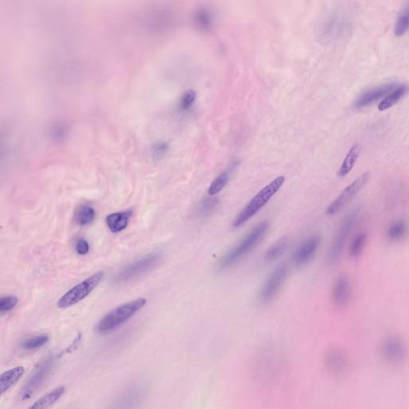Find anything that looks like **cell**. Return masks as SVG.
<instances>
[{
	"label": "cell",
	"instance_id": "obj_1",
	"mask_svg": "<svg viewBox=\"0 0 409 409\" xmlns=\"http://www.w3.org/2000/svg\"><path fill=\"white\" fill-rule=\"evenodd\" d=\"M284 367V356L272 346H266L256 353L252 362V374L256 383L269 386L277 382Z\"/></svg>",
	"mask_w": 409,
	"mask_h": 409
},
{
	"label": "cell",
	"instance_id": "obj_2",
	"mask_svg": "<svg viewBox=\"0 0 409 409\" xmlns=\"http://www.w3.org/2000/svg\"><path fill=\"white\" fill-rule=\"evenodd\" d=\"M269 223H259L242 239L239 243L222 256L218 261V268L225 269L239 263L240 260L253 250L258 246L269 230Z\"/></svg>",
	"mask_w": 409,
	"mask_h": 409
},
{
	"label": "cell",
	"instance_id": "obj_3",
	"mask_svg": "<svg viewBox=\"0 0 409 409\" xmlns=\"http://www.w3.org/2000/svg\"><path fill=\"white\" fill-rule=\"evenodd\" d=\"M146 300L139 298L122 304L108 313L99 321L96 326V331L98 334H107L118 329V327L124 324L128 320L135 315L137 312L146 306Z\"/></svg>",
	"mask_w": 409,
	"mask_h": 409
},
{
	"label": "cell",
	"instance_id": "obj_4",
	"mask_svg": "<svg viewBox=\"0 0 409 409\" xmlns=\"http://www.w3.org/2000/svg\"><path fill=\"white\" fill-rule=\"evenodd\" d=\"M285 180L284 176H280L256 194L253 199L247 204L243 210L237 215L235 220L233 222V227L239 228L243 226L256 213H258L261 209L264 207L269 200L274 196V194L278 192L280 188L282 187Z\"/></svg>",
	"mask_w": 409,
	"mask_h": 409
},
{
	"label": "cell",
	"instance_id": "obj_5",
	"mask_svg": "<svg viewBox=\"0 0 409 409\" xmlns=\"http://www.w3.org/2000/svg\"><path fill=\"white\" fill-rule=\"evenodd\" d=\"M359 213V209H355L342 220L334 239L332 240L329 252H328V265H334L339 261L345 248L347 239H348L350 233L354 230L356 223L358 222Z\"/></svg>",
	"mask_w": 409,
	"mask_h": 409
},
{
	"label": "cell",
	"instance_id": "obj_6",
	"mask_svg": "<svg viewBox=\"0 0 409 409\" xmlns=\"http://www.w3.org/2000/svg\"><path fill=\"white\" fill-rule=\"evenodd\" d=\"M160 261L161 256L158 254L151 253L146 255L144 258L125 266L114 278V282L116 284L125 283L140 278L157 267Z\"/></svg>",
	"mask_w": 409,
	"mask_h": 409
},
{
	"label": "cell",
	"instance_id": "obj_7",
	"mask_svg": "<svg viewBox=\"0 0 409 409\" xmlns=\"http://www.w3.org/2000/svg\"><path fill=\"white\" fill-rule=\"evenodd\" d=\"M147 393L146 384L130 385L113 399L107 409H140Z\"/></svg>",
	"mask_w": 409,
	"mask_h": 409
},
{
	"label": "cell",
	"instance_id": "obj_8",
	"mask_svg": "<svg viewBox=\"0 0 409 409\" xmlns=\"http://www.w3.org/2000/svg\"><path fill=\"white\" fill-rule=\"evenodd\" d=\"M104 277V273L98 272L79 283L60 299L58 306L66 308L82 301L96 288Z\"/></svg>",
	"mask_w": 409,
	"mask_h": 409
},
{
	"label": "cell",
	"instance_id": "obj_9",
	"mask_svg": "<svg viewBox=\"0 0 409 409\" xmlns=\"http://www.w3.org/2000/svg\"><path fill=\"white\" fill-rule=\"evenodd\" d=\"M55 361V356H50L49 358L42 361L37 366V368L22 388L21 398L23 401L30 399L42 386L47 378L49 377L52 369H53Z\"/></svg>",
	"mask_w": 409,
	"mask_h": 409
},
{
	"label": "cell",
	"instance_id": "obj_10",
	"mask_svg": "<svg viewBox=\"0 0 409 409\" xmlns=\"http://www.w3.org/2000/svg\"><path fill=\"white\" fill-rule=\"evenodd\" d=\"M369 173L366 172L361 174L350 185L342 192L330 206L327 207V215L332 216L340 212L347 204L353 201L354 198L367 185L369 180Z\"/></svg>",
	"mask_w": 409,
	"mask_h": 409
},
{
	"label": "cell",
	"instance_id": "obj_11",
	"mask_svg": "<svg viewBox=\"0 0 409 409\" xmlns=\"http://www.w3.org/2000/svg\"><path fill=\"white\" fill-rule=\"evenodd\" d=\"M325 369L332 377L341 378L348 373L351 369L350 356L340 348H331L323 356Z\"/></svg>",
	"mask_w": 409,
	"mask_h": 409
},
{
	"label": "cell",
	"instance_id": "obj_12",
	"mask_svg": "<svg viewBox=\"0 0 409 409\" xmlns=\"http://www.w3.org/2000/svg\"><path fill=\"white\" fill-rule=\"evenodd\" d=\"M380 354L385 362L389 365L401 364L406 358V345L399 336L389 335L380 345Z\"/></svg>",
	"mask_w": 409,
	"mask_h": 409
},
{
	"label": "cell",
	"instance_id": "obj_13",
	"mask_svg": "<svg viewBox=\"0 0 409 409\" xmlns=\"http://www.w3.org/2000/svg\"><path fill=\"white\" fill-rule=\"evenodd\" d=\"M288 268L287 265H282L276 268L265 280L263 288L259 294L260 301L263 303H268L277 296V294L282 289L283 284L287 280Z\"/></svg>",
	"mask_w": 409,
	"mask_h": 409
},
{
	"label": "cell",
	"instance_id": "obj_14",
	"mask_svg": "<svg viewBox=\"0 0 409 409\" xmlns=\"http://www.w3.org/2000/svg\"><path fill=\"white\" fill-rule=\"evenodd\" d=\"M353 296V285L346 275L337 278L332 289V302L339 308L344 307L349 303Z\"/></svg>",
	"mask_w": 409,
	"mask_h": 409
},
{
	"label": "cell",
	"instance_id": "obj_15",
	"mask_svg": "<svg viewBox=\"0 0 409 409\" xmlns=\"http://www.w3.org/2000/svg\"><path fill=\"white\" fill-rule=\"evenodd\" d=\"M321 239L319 235H313L307 237L299 246L293 256L295 265L302 266L308 264L315 258V256L319 249Z\"/></svg>",
	"mask_w": 409,
	"mask_h": 409
},
{
	"label": "cell",
	"instance_id": "obj_16",
	"mask_svg": "<svg viewBox=\"0 0 409 409\" xmlns=\"http://www.w3.org/2000/svg\"><path fill=\"white\" fill-rule=\"evenodd\" d=\"M395 88H396V84L388 83L366 90V92L359 95L358 99L356 100L354 106L356 109L368 107L380 98H383L384 95L393 92Z\"/></svg>",
	"mask_w": 409,
	"mask_h": 409
},
{
	"label": "cell",
	"instance_id": "obj_17",
	"mask_svg": "<svg viewBox=\"0 0 409 409\" xmlns=\"http://www.w3.org/2000/svg\"><path fill=\"white\" fill-rule=\"evenodd\" d=\"M132 211L118 212L107 217V224L112 233H120L125 230L132 216Z\"/></svg>",
	"mask_w": 409,
	"mask_h": 409
},
{
	"label": "cell",
	"instance_id": "obj_18",
	"mask_svg": "<svg viewBox=\"0 0 409 409\" xmlns=\"http://www.w3.org/2000/svg\"><path fill=\"white\" fill-rule=\"evenodd\" d=\"M66 388L64 386L51 390V392L46 393L44 396L38 399L28 409H49L63 397Z\"/></svg>",
	"mask_w": 409,
	"mask_h": 409
},
{
	"label": "cell",
	"instance_id": "obj_19",
	"mask_svg": "<svg viewBox=\"0 0 409 409\" xmlns=\"http://www.w3.org/2000/svg\"><path fill=\"white\" fill-rule=\"evenodd\" d=\"M25 368L22 366H17V367L6 371L1 375V377H0V388H1L2 395L8 392L13 385L18 382V380L25 373Z\"/></svg>",
	"mask_w": 409,
	"mask_h": 409
},
{
	"label": "cell",
	"instance_id": "obj_20",
	"mask_svg": "<svg viewBox=\"0 0 409 409\" xmlns=\"http://www.w3.org/2000/svg\"><path fill=\"white\" fill-rule=\"evenodd\" d=\"M360 151L361 146L359 144H354L351 147L339 171V177L344 178L351 172L359 158Z\"/></svg>",
	"mask_w": 409,
	"mask_h": 409
},
{
	"label": "cell",
	"instance_id": "obj_21",
	"mask_svg": "<svg viewBox=\"0 0 409 409\" xmlns=\"http://www.w3.org/2000/svg\"><path fill=\"white\" fill-rule=\"evenodd\" d=\"M409 88L407 85H399L395 88L387 97H385L378 105L380 111H384L391 108L401 100L404 95L408 92Z\"/></svg>",
	"mask_w": 409,
	"mask_h": 409
},
{
	"label": "cell",
	"instance_id": "obj_22",
	"mask_svg": "<svg viewBox=\"0 0 409 409\" xmlns=\"http://www.w3.org/2000/svg\"><path fill=\"white\" fill-rule=\"evenodd\" d=\"M408 232V222L404 220H397L389 226L387 230V239L393 242L401 241L406 239Z\"/></svg>",
	"mask_w": 409,
	"mask_h": 409
},
{
	"label": "cell",
	"instance_id": "obj_23",
	"mask_svg": "<svg viewBox=\"0 0 409 409\" xmlns=\"http://www.w3.org/2000/svg\"><path fill=\"white\" fill-rule=\"evenodd\" d=\"M218 204H220V198L210 195L199 202L196 211H195V216L198 218H206L211 216L215 211Z\"/></svg>",
	"mask_w": 409,
	"mask_h": 409
},
{
	"label": "cell",
	"instance_id": "obj_24",
	"mask_svg": "<svg viewBox=\"0 0 409 409\" xmlns=\"http://www.w3.org/2000/svg\"><path fill=\"white\" fill-rule=\"evenodd\" d=\"M96 217V213L92 207L81 206L76 209L75 213V220L79 226H85L93 222Z\"/></svg>",
	"mask_w": 409,
	"mask_h": 409
},
{
	"label": "cell",
	"instance_id": "obj_25",
	"mask_svg": "<svg viewBox=\"0 0 409 409\" xmlns=\"http://www.w3.org/2000/svg\"><path fill=\"white\" fill-rule=\"evenodd\" d=\"M368 235L360 232L352 240L349 246V255L351 258L358 259L363 253L365 247L367 244Z\"/></svg>",
	"mask_w": 409,
	"mask_h": 409
},
{
	"label": "cell",
	"instance_id": "obj_26",
	"mask_svg": "<svg viewBox=\"0 0 409 409\" xmlns=\"http://www.w3.org/2000/svg\"><path fill=\"white\" fill-rule=\"evenodd\" d=\"M288 240L287 237H282L276 241L275 243L269 247L267 251L265 252V260L268 261H273L280 258L288 247Z\"/></svg>",
	"mask_w": 409,
	"mask_h": 409
},
{
	"label": "cell",
	"instance_id": "obj_27",
	"mask_svg": "<svg viewBox=\"0 0 409 409\" xmlns=\"http://www.w3.org/2000/svg\"><path fill=\"white\" fill-rule=\"evenodd\" d=\"M409 30V3L397 18L394 27L395 36L401 37Z\"/></svg>",
	"mask_w": 409,
	"mask_h": 409
},
{
	"label": "cell",
	"instance_id": "obj_28",
	"mask_svg": "<svg viewBox=\"0 0 409 409\" xmlns=\"http://www.w3.org/2000/svg\"><path fill=\"white\" fill-rule=\"evenodd\" d=\"M230 180V171H225L221 174L218 177L213 181L208 189L209 195L211 196H215L216 194L220 193L223 189L226 187Z\"/></svg>",
	"mask_w": 409,
	"mask_h": 409
},
{
	"label": "cell",
	"instance_id": "obj_29",
	"mask_svg": "<svg viewBox=\"0 0 409 409\" xmlns=\"http://www.w3.org/2000/svg\"><path fill=\"white\" fill-rule=\"evenodd\" d=\"M49 340V336L45 334L31 337L30 339L23 341L22 347L25 350H36L45 345Z\"/></svg>",
	"mask_w": 409,
	"mask_h": 409
},
{
	"label": "cell",
	"instance_id": "obj_30",
	"mask_svg": "<svg viewBox=\"0 0 409 409\" xmlns=\"http://www.w3.org/2000/svg\"><path fill=\"white\" fill-rule=\"evenodd\" d=\"M18 299L15 296H7L0 300V312L7 313L17 306Z\"/></svg>",
	"mask_w": 409,
	"mask_h": 409
},
{
	"label": "cell",
	"instance_id": "obj_31",
	"mask_svg": "<svg viewBox=\"0 0 409 409\" xmlns=\"http://www.w3.org/2000/svg\"><path fill=\"white\" fill-rule=\"evenodd\" d=\"M195 98H196V92L194 90H189L183 94L182 101H181V107L183 110H188L194 103Z\"/></svg>",
	"mask_w": 409,
	"mask_h": 409
},
{
	"label": "cell",
	"instance_id": "obj_32",
	"mask_svg": "<svg viewBox=\"0 0 409 409\" xmlns=\"http://www.w3.org/2000/svg\"><path fill=\"white\" fill-rule=\"evenodd\" d=\"M207 13L201 11L197 15L196 21L201 27H208V25H210L211 17Z\"/></svg>",
	"mask_w": 409,
	"mask_h": 409
},
{
	"label": "cell",
	"instance_id": "obj_33",
	"mask_svg": "<svg viewBox=\"0 0 409 409\" xmlns=\"http://www.w3.org/2000/svg\"><path fill=\"white\" fill-rule=\"evenodd\" d=\"M90 250L88 242L84 239H79L76 245V251L79 255L87 254Z\"/></svg>",
	"mask_w": 409,
	"mask_h": 409
}]
</instances>
